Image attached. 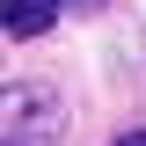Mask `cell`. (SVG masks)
Instances as JSON below:
<instances>
[{
  "mask_svg": "<svg viewBox=\"0 0 146 146\" xmlns=\"http://www.w3.org/2000/svg\"><path fill=\"white\" fill-rule=\"evenodd\" d=\"M0 146H66V102L36 80H15L0 102Z\"/></svg>",
  "mask_w": 146,
  "mask_h": 146,
  "instance_id": "cell-1",
  "label": "cell"
},
{
  "mask_svg": "<svg viewBox=\"0 0 146 146\" xmlns=\"http://www.w3.org/2000/svg\"><path fill=\"white\" fill-rule=\"evenodd\" d=\"M66 0H7V36H44Z\"/></svg>",
  "mask_w": 146,
  "mask_h": 146,
  "instance_id": "cell-2",
  "label": "cell"
},
{
  "mask_svg": "<svg viewBox=\"0 0 146 146\" xmlns=\"http://www.w3.org/2000/svg\"><path fill=\"white\" fill-rule=\"evenodd\" d=\"M117 146H146V131H124V139H117Z\"/></svg>",
  "mask_w": 146,
  "mask_h": 146,
  "instance_id": "cell-3",
  "label": "cell"
},
{
  "mask_svg": "<svg viewBox=\"0 0 146 146\" xmlns=\"http://www.w3.org/2000/svg\"><path fill=\"white\" fill-rule=\"evenodd\" d=\"M73 7H102V0H73Z\"/></svg>",
  "mask_w": 146,
  "mask_h": 146,
  "instance_id": "cell-4",
  "label": "cell"
}]
</instances>
